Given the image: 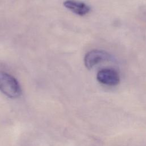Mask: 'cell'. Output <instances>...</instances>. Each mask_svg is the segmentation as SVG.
Wrapping results in <instances>:
<instances>
[{
	"mask_svg": "<svg viewBox=\"0 0 146 146\" xmlns=\"http://www.w3.org/2000/svg\"><path fill=\"white\" fill-rule=\"evenodd\" d=\"M63 5L75 14L80 16L86 15L91 10L90 7L87 4L74 0H67L63 2Z\"/></svg>",
	"mask_w": 146,
	"mask_h": 146,
	"instance_id": "cell-4",
	"label": "cell"
},
{
	"mask_svg": "<svg viewBox=\"0 0 146 146\" xmlns=\"http://www.w3.org/2000/svg\"><path fill=\"white\" fill-rule=\"evenodd\" d=\"M0 91L10 98H17L21 94V88L17 80L2 71H0Z\"/></svg>",
	"mask_w": 146,
	"mask_h": 146,
	"instance_id": "cell-1",
	"label": "cell"
},
{
	"mask_svg": "<svg viewBox=\"0 0 146 146\" xmlns=\"http://www.w3.org/2000/svg\"><path fill=\"white\" fill-rule=\"evenodd\" d=\"M110 58V55L105 51L93 50L87 52L85 55L84 64L86 68L90 70L98 63L109 60Z\"/></svg>",
	"mask_w": 146,
	"mask_h": 146,
	"instance_id": "cell-2",
	"label": "cell"
},
{
	"mask_svg": "<svg viewBox=\"0 0 146 146\" xmlns=\"http://www.w3.org/2000/svg\"><path fill=\"white\" fill-rule=\"evenodd\" d=\"M96 78L100 83L107 86H116L120 82L118 72L111 68H104L100 70L97 74Z\"/></svg>",
	"mask_w": 146,
	"mask_h": 146,
	"instance_id": "cell-3",
	"label": "cell"
}]
</instances>
